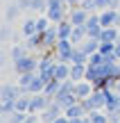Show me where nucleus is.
Masks as SVG:
<instances>
[{
  "mask_svg": "<svg viewBox=\"0 0 120 123\" xmlns=\"http://www.w3.org/2000/svg\"><path fill=\"white\" fill-rule=\"evenodd\" d=\"M82 105H84V110L89 114L91 112H104V107H107V93H104V89H95L86 100H82Z\"/></svg>",
  "mask_w": 120,
  "mask_h": 123,
  "instance_id": "1",
  "label": "nucleus"
},
{
  "mask_svg": "<svg viewBox=\"0 0 120 123\" xmlns=\"http://www.w3.org/2000/svg\"><path fill=\"white\" fill-rule=\"evenodd\" d=\"M14 71H16V75L34 73V71H39V55H25L23 59L14 62Z\"/></svg>",
  "mask_w": 120,
  "mask_h": 123,
  "instance_id": "2",
  "label": "nucleus"
},
{
  "mask_svg": "<svg viewBox=\"0 0 120 123\" xmlns=\"http://www.w3.org/2000/svg\"><path fill=\"white\" fill-rule=\"evenodd\" d=\"M73 50H75V46H73L70 39H59L52 53L57 55L59 62H66V64H70V62H73Z\"/></svg>",
  "mask_w": 120,
  "mask_h": 123,
  "instance_id": "3",
  "label": "nucleus"
},
{
  "mask_svg": "<svg viewBox=\"0 0 120 123\" xmlns=\"http://www.w3.org/2000/svg\"><path fill=\"white\" fill-rule=\"evenodd\" d=\"M59 116H63V107L59 105L57 100H52L43 112H41V121H43V123H54Z\"/></svg>",
  "mask_w": 120,
  "mask_h": 123,
  "instance_id": "4",
  "label": "nucleus"
},
{
  "mask_svg": "<svg viewBox=\"0 0 120 123\" xmlns=\"http://www.w3.org/2000/svg\"><path fill=\"white\" fill-rule=\"evenodd\" d=\"M23 89L18 87V84H5L2 89H0V98H2V103H16L18 96H23Z\"/></svg>",
  "mask_w": 120,
  "mask_h": 123,
  "instance_id": "5",
  "label": "nucleus"
},
{
  "mask_svg": "<svg viewBox=\"0 0 120 123\" xmlns=\"http://www.w3.org/2000/svg\"><path fill=\"white\" fill-rule=\"evenodd\" d=\"M50 98L45 93H32V103H30V114H41L45 107L50 105Z\"/></svg>",
  "mask_w": 120,
  "mask_h": 123,
  "instance_id": "6",
  "label": "nucleus"
},
{
  "mask_svg": "<svg viewBox=\"0 0 120 123\" xmlns=\"http://www.w3.org/2000/svg\"><path fill=\"white\" fill-rule=\"evenodd\" d=\"M93 91H95V87H93V82H89V80H79V82H75V96L79 98V100H86Z\"/></svg>",
  "mask_w": 120,
  "mask_h": 123,
  "instance_id": "7",
  "label": "nucleus"
},
{
  "mask_svg": "<svg viewBox=\"0 0 120 123\" xmlns=\"http://www.w3.org/2000/svg\"><path fill=\"white\" fill-rule=\"evenodd\" d=\"M89 16H91V14L86 12V9H82V7H75V9H70V12H68V18H70L73 25H86Z\"/></svg>",
  "mask_w": 120,
  "mask_h": 123,
  "instance_id": "8",
  "label": "nucleus"
},
{
  "mask_svg": "<svg viewBox=\"0 0 120 123\" xmlns=\"http://www.w3.org/2000/svg\"><path fill=\"white\" fill-rule=\"evenodd\" d=\"M25 46L30 50H36L39 57H41V53H43V32H36V34L27 37V39H25Z\"/></svg>",
  "mask_w": 120,
  "mask_h": 123,
  "instance_id": "9",
  "label": "nucleus"
},
{
  "mask_svg": "<svg viewBox=\"0 0 120 123\" xmlns=\"http://www.w3.org/2000/svg\"><path fill=\"white\" fill-rule=\"evenodd\" d=\"M116 16H118V9H104V12H100V25L102 27H113Z\"/></svg>",
  "mask_w": 120,
  "mask_h": 123,
  "instance_id": "10",
  "label": "nucleus"
},
{
  "mask_svg": "<svg viewBox=\"0 0 120 123\" xmlns=\"http://www.w3.org/2000/svg\"><path fill=\"white\" fill-rule=\"evenodd\" d=\"M84 39H89V30H86V25H75V27H73V34H70L73 46H79Z\"/></svg>",
  "mask_w": 120,
  "mask_h": 123,
  "instance_id": "11",
  "label": "nucleus"
},
{
  "mask_svg": "<svg viewBox=\"0 0 120 123\" xmlns=\"http://www.w3.org/2000/svg\"><path fill=\"white\" fill-rule=\"evenodd\" d=\"M86 66L89 64H70V80L73 82L86 80Z\"/></svg>",
  "mask_w": 120,
  "mask_h": 123,
  "instance_id": "12",
  "label": "nucleus"
},
{
  "mask_svg": "<svg viewBox=\"0 0 120 123\" xmlns=\"http://www.w3.org/2000/svg\"><path fill=\"white\" fill-rule=\"evenodd\" d=\"M73 23H70V18H63L61 23H57V32H59V39H70V34H73Z\"/></svg>",
  "mask_w": 120,
  "mask_h": 123,
  "instance_id": "13",
  "label": "nucleus"
},
{
  "mask_svg": "<svg viewBox=\"0 0 120 123\" xmlns=\"http://www.w3.org/2000/svg\"><path fill=\"white\" fill-rule=\"evenodd\" d=\"M54 78L57 80H70V64H66V62H57V66H54Z\"/></svg>",
  "mask_w": 120,
  "mask_h": 123,
  "instance_id": "14",
  "label": "nucleus"
},
{
  "mask_svg": "<svg viewBox=\"0 0 120 123\" xmlns=\"http://www.w3.org/2000/svg\"><path fill=\"white\" fill-rule=\"evenodd\" d=\"M63 114H66L68 119H77V116H86L89 112L84 110V105H82V100H79V103H75V105L66 107V110H63Z\"/></svg>",
  "mask_w": 120,
  "mask_h": 123,
  "instance_id": "15",
  "label": "nucleus"
},
{
  "mask_svg": "<svg viewBox=\"0 0 120 123\" xmlns=\"http://www.w3.org/2000/svg\"><path fill=\"white\" fill-rule=\"evenodd\" d=\"M100 43H102L100 39H91V37H89V39H84L79 43V48L84 50L86 55H93V53H98V50H100Z\"/></svg>",
  "mask_w": 120,
  "mask_h": 123,
  "instance_id": "16",
  "label": "nucleus"
},
{
  "mask_svg": "<svg viewBox=\"0 0 120 123\" xmlns=\"http://www.w3.org/2000/svg\"><path fill=\"white\" fill-rule=\"evenodd\" d=\"M59 89H61V80H57V78H54V80H50V82L45 84L43 93H45V96L50 98V100H54V96L59 93Z\"/></svg>",
  "mask_w": 120,
  "mask_h": 123,
  "instance_id": "17",
  "label": "nucleus"
},
{
  "mask_svg": "<svg viewBox=\"0 0 120 123\" xmlns=\"http://www.w3.org/2000/svg\"><path fill=\"white\" fill-rule=\"evenodd\" d=\"M25 55H30V48H27L25 43H14V48H11V62H18V59H23Z\"/></svg>",
  "mask_w": 120,
  "mask_h": 123,
  "instance_id": "18",
  "label": "nucleus"
},
{
  "mask_svg": "<svg viewBox=\"0 0 120 123\" xmlns=\"http://www.w3.org/2000/svg\"><path fill=\"white\" fill-rule=\"evenodd\" d=\"M45 84H48V82H45V80L41 78V73H39V75H36L34 80H32V84L27 87V93H43Z\"/></svg>",
  "mask_w": 120,
  "mask_h": 123,
  "instance_id": "19",
  "label": "nucleus"
},
{
  "mask_svg": "<svg viewBox=\"0 0 120 123\" xmlns=\"http://www.w3.org/2000/svg\"><path fill=\"white\" fill-rule=\"evenodd\" d=\"M30 103H32V93H23L16 100V112H27L30 114Z\"/></svg>",
  "mask_w": 120,
  "mask_h": 123,
  "instance_id": "20",
  "label": "nucleus"
},
{
  "mask_svg": "<svg viewBox=\"0 0 120 123\" xmlns=\"http://www.w3.org/2000/svg\"><path fill=\"white\" fill-rule=\"evenodd\" d=\"M36 16H32V18H25V23H23V37H32V34H36Z\"/></svg>",
  "mask_w": 120,
  "mask_h": 123,
  "instance_id": "21",
  "label": "nucleus"
},
{
  "mask_svg": "<svg viewBox=\"0 0 120 123\" xmlns=\"http://www.w3.org/2000/svg\"><path fill=\"white\" fill-rule=\"evenodd\" d=\"M118 39H120L118 27H104V30H102V37H100V41H111V43H116Z\"/></svg>",
  "mask_w": 120,
  "mask_h": 123,
  "instance_id": "22",
  "label": "nucleus"
},
{
  "mask_svg": "<svg viewBox=\"0 0 120 123\" xmlns=\"http://www.w3.org/2000/svg\"><path fill=\"white\" fill-rule=\"evenodd\" d=\"M39 75V71H34V73H23V75H18V87L23 89V91L27 93V87L32 84V80Z\"/></svg>",
  "mask_w": 120,
  "mask_h": 123,
  "instance_id": "23",
  "label": "nucleus"
},
{
  "mask_svg": "<svg viewBox=\"0 0 120 123\" xmlns=\"http://www.w3.org/2000/svg\"><path fill=\"white\" fill-rule=\"evenodd\" d=\"M89 57H91V55H86L79 46H75V50H73V62H70V64H89Z\"/></svg>",
  "mask_w": 120,
  "mask_h": 123,
  "instance_id": "24",
  "label": "nucleus"
},
{
  "mask_svg": "<svg viewBox=\"0 0 120 123\" xmlns=\"http://www.w3.org/2000/svg\"><path fill=\"white\" fill-rule=\"evenodd\" d=\"M89 121L91 123H109V116H107V112H91Z\"/></svg>",
  "mask_w": 120,
  "mask_h": 123,
  "instance_id": "25",
  "label": "nucleus"
},
{
  "mask_svg": "<svg viewBox=\"0 0 120 123\" xmlns=\"http://www.w3.org/2000/svg\"><path fill=\"white\" fill-rule=\"evenodd\" d=\"M50 25H52V21H50L45 14H43V16H36V30H39V32H45Z\"/></svg>",
  "mask_w": 120,
  "mask_h": 123,
  "instance_id": "26",
  "label": "nucleus"
},
{
  "mask_svg": "<svg viewBox=\"0 0 120 123\" xmlns=\"http://www.w3.org/2000/svg\"><path fill=\"white\" fill-rule=\"evenodd\" d=\"M21 12H23V9L18 7V2L14 0V2L7 7V21H14V18H18V14H21Z\"/></svg>",
  "mask_w": 120,
  "mask_h": 123,
  "instance_id": "27",
  "label": "nucleus"
},
{
  "mask_svg": "<svg viewBox=\"0 0 120 123\" xmlns=\"http://www.w3.org/2000/svg\"><path fill=\"white\" fill-rule=\"evenodd\" d=\"M32 12L45 14V12H48V0H32Z\"/></svg>",
  "mask_w": 120,
  "mask_h": 123,
  "instance_id": "28",
  "label": "nucleus"
},
{
  "mask_svg": "<svg viewBox=\"0 0 120 123\" xmlns=\"http://www.w3.org/2000/svg\"><path fill=\"white\" fill-rule=\"evenodd\" d=\"M89 64H91V66H104V55L100 53V50H98V53H93V55L89 57Z\"/></svg>",
  "mask_w": 120,
  "mask_h": 123,
  "instance_id": "29",
  "label": "nucleus"
},
{
  "mask_svg": "<svg viewBox=\"0 0 120 123\" xmlns=\"http://www.w3.org/2000/svg\"><path fill=\"white\" fill-rule=\"evenodd\" d=\"M113 50H116V43H111V41H102L100 43V53L102 55H116Z\"/></svg>",
  "mask_w": 120,
  "mask_h": 123,
  "instance_id": "30",
  "label": "nucleus"
},
{
  "mask_svg": "<svg viewBox=\"0 0 120 123\" xmlns=\"http://www.w3.org/2000/svg\"><path fill=\"white\" fill-rule=\"evenodd\" d=\"M79 7H82V9H86L89 14H93V12H98V0H82Z\"/></svg>",
  "mask_w": 120,
  "mask_h": 123,
  "instance_id": "31",
  "label": "nucleus"
},
{
  "mask_svg": "<svg viewBox=\"0 0 120 123\" xmlns=\"http://www.w3.org/2000/svg\"><path fill=\"white\" fill-rule=\"evenodd\" d=\"M109 123H120V112H107Z\"/></svg>",
  "mask_w": 120,
  "mask_h": 123,
  "instance_id": "32",
  "label": "nucleus"
},
{
  "mask_svg": "<svg viewBox=\"0 0 120 123\" xmlns=\"http://www.w3.org/2000/svg\"><path fill=\"white\" fill-rule=\"evenodd\" d=\"M18 2V7L23 9V12H25V9H32V0H16Z\"/></svg>",
  "mask_w": 120,
  "mask_h": 123,
  "instance_id": "33",
  "label": "nucleus"
},
{
  "mask_svg": "<svg viewBox=\"0 0 120 123\" xmlns=\"http://www.w3.org/2000/svg\"><path fill=\"white\" fill-rule=\"evenodd\" d=\"M25 123H41V116H36V114H27Z\"/></svg>",
  "mask_w": 120,
  "mask_h": 123,
  "instance_id": "34",
  "label": "nucleus"
},
{
  "mask_svg": "<svg viewBox=\"0 0 120 123\" xmlns=\"http://www.w3.org/2000/svg\"><path fill=\"white\" fill-rule=\"evenodd\" d=\"M9 25H2V30H0V39H9Z\"/></svg>",
  "mask_w": 120,
  "mask_h": 123,
  "instance_id": "35",
  "label": "nucleus"
},
{
  "mask_svg": "<svg viewBox=\"0 0 120 123\" xmlns=\"http://www.w3.org/2000/svg\"><path fill=\"white\" fill-rule=\"evenodd\" d=\"M70 123H91V121H89V114H86V116H77V119H70Z\"/></svg>",
  "mask_w": 120,
  "mask_h": 123,
  "instance_id": "36",
  "label": "nucleus"
},
{
  "mask_svg": "<svg viewBox=\"0 0 120 123\" xmlns=\"http://www.w3.org/2000/svg\"><path fill=\"white\" fill-rule=\"evenodd\" d=\"M54 123H70V119H68V116H66V114H63V116H59V119H57V121H54Z\"/></svg>",
  "mask_w": 120,
  "mask_h": 123,
  "instance_id": "37",
  "label": "nucleus"
},
{
  "mask_svg": "<svg viewBox=\"0 0 120 123\" xmlns=\"http://www.w3.org/2000/svg\"><path fill=\"white\" fill-rule=\"evenodd\" d=\"M113 27H118V30H120V12H118V16H116V23H113Z\"/></svg>",
  "mask_w": 120,
  "mask_h": 123,
  "instance_id": "38",
  "label": "nucleus"
},
{
  "mask_svg": "<svg viewBox=\"0 0 120 123\" xmlns=\"http://www.w3.org/2000/svg\"><path fill=\"white\" fill-rule=\"evenodd\" d=\"M118 64H120V59H118Z\"/></svg>",
  "mask_w": 120,
  "mask_h": 123,
  "instance_id": "39",
  "label": "nucleus"
}]
</instances>
